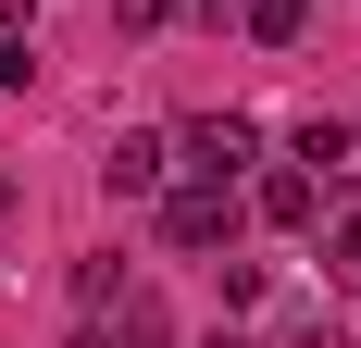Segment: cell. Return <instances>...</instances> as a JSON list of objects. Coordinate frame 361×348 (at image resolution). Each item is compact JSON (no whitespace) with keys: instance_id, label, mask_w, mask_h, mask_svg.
Listing matches in <instances>:
<instances>
[{"instance_id":"1","label":"cell","mask_w":361,"mask_h":348,"mask_svg":"<svg viewBox=\"0 0 361 348\" xmlns=\"http://www.w3.org/2000/svg\"><path fill=\"white\" fill-rule=\"evenodd\" d=\"M250 162H262V125H250V112H200V125H175V174H200V187H237Z\"/></svg>"},{"instance_id":"2","label":"cell","mask_w":361,"mask_h":348,"mask_svg":"<svg viewBox=\"0 0 361 348\" xmlns=\"http://www.w3.org/2000/svg\"><path fill=\"white\" fill-rule=\"evenodd\" d=\"M237 237V187H162V249H187V261H212V249Z\"/></svg>"},{"instance_id":"3","label":"cell","mask_w":361,"mask_h":348,"mask_svg":"<svg viewBox=\"0 0 361 348\" xmlns=\"http://www.w3.org/2000/svg\"><path fill=\"white\" fill-rule=\"evenodd\" d=\"M250 211H262V224H287V237H299V224H324V174H312V162H274V174H262V187H250Z\"/></svg>"},{"instance_id":"4","label":"cell","mask_w":361,"mask_h":348,"mask_svg":"<svg viewBox=\"0 0 361 348\" xmlns=\"http://www.w3.org/2000/svg\"><path fill=\"white\" fill-rule=\"evenodd\" d=\"M100 187H112V199H162V187H175V137H112Z\"/></svg>"},{"instance_id":"5","label":"cell","mask_w":361,"mask_h":348,"mask_svg":"<svg viewBox=\"0 0 361 348\" xmlns=\"http://www.w3.org/2000/svg\"><path fill=\"white\" fill-rule=\"evenodd\" d=\"M87 348H175V311H162L149 286H125V299H112V311L87 323Z\"/></svg>"},{"instance_id":"6","label":"cell","mask_w":361,"mask_h":348,"mask_svg":"<svg viewBox=\"0 0 361 348\" xmlns=\"http://www.w3.org/2000/svg\"><path fill=\"white\" fill-rule=\"evenodd\" d=\"M237 25H250L262 50H299V37H312V0H237Z\"/></svg>"},{"instance_id":"7","label":"cell","mask_w":361,"mask_h":348,"mask_svg":"<svg viewBox=\"0 0 361 348\" xmlns=\"http://www.w3.org/2000/svg\"><path fill=\"white\" fill-rule=\"evenodd\" d=\"M112 299H125V249H87V261H75V311L100 323Z\"/></svg>"},{"instance_id":"8","label":"cell","mask_w":361,"mask_h":348,"mask_svg":"<svg viewBox=\"0 0 361 348\" xmlns=\"http://www.w3.org/2000/svg\"><path fill=\"white\" fill-rule=\"evenodd\" d=\"M287 149H299L312 174H336V162H349V125H336V112H299V137H287Z\"/></svg>"},{"instance_id":"9","label":"cell","mask_w":361,"mask_h":348,"mask_svg":"<svg viewBox=\"0 0 361 348\" xmlns=\"http://www.w3.org/2000/svg\"><path fill=\"white\" fill-rule=\"evenodd\" d=\"M200 0H125V37H162V25H187Z\"/></svg>"},{"instance_id":"10","label":"cell","mask_w":361,"mask_h":348,"mask_svg":"<svg viewBox=\"0 0 361 348\" xmlns=\"http://www.w3.org/2000/svg\"><path fill=\"white\" fill-rule=\"evenodd\" d=\"M25 75H37V50H25V37H0V100H13Z\"/></svg>"},{"instance_id":"11","label":"cell","mask_w":361,"mask_h":348,"mask_svg":"<svg viewBox=\"0 0 361 348\" xmlns=\"http://www.w3.org/2000/svg\"><path fill=\"white\" fill-rule=\"evenodd\" d=\"M336 286H361V211L336 224Z\"/></svg>"}]
</instances>
